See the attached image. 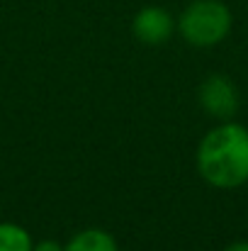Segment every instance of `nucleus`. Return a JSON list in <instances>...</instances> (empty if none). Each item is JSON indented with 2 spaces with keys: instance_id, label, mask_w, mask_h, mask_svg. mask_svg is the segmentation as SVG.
I'll return each mask as SVG.
<instances>
[{
  "instance_id": "f257e3e1",
  "label": "nucleus",
  "mask_w": 248,
  "mask_h": 251,
  "mask_svg": "<svg viewBox=\"0 0 248 251\" xmlns=\"http://www.w3.org/2000/svg\"><path fill=\"white\" fill-rule=\"evenodd\" d=\"M197 171L222 190L239 188L248 180V129L239 122H222L209 129L197 147Z\"/></svg>"
},
{
  "instance_id": "f03ea898",
  "label": "nucleus",
  "mask_w": 248,
  "mask_h": 251,
  "mask_svg": "<svg viewBox=\"0 0 248 251\" xmlns=\"http://www.w3.org/2000/svg\"><path fill=\"white\" fill-rule=\"evenodd\" d=\"M234 17L222 0H192L178 20V32L192 47H214L231 32Z\"/></svg>"
},
{
  "instance_id": "7ed1b4c3",
  "label": "nucleus",
  "mask_w": 248,
  "mask_h": 251,
  "mask_svg": "<svg viewBox=\"0 0 248 251\" xmlns=\"http://www.w3.org/2000/svg\"><path fill=\"white\" fill-rule=\"evenodd\" d=\"M200 105L204 107L207 115L217 117V120H231L239 110V88L234 85L231 78L222 76V74H214V76H207L202 85H200Z\"/></svg>"
},
{
  "instance_id": "20e7f679",
  "label": "nucleus",
  "mask_w": 248,
  "mask_h": 251,
  "mask_svg": "<svg viewBox=\"0 0 248 251\" xmlns=\"http://www.w3.org/2000/svg\"><path fill=\"white\" fill-rule=\"evenodd\" d=\"M132 32L139 42L144 44H163L173 37L175 32V20L173 15L161 7V5H146L141 7L136 15H134V22H132Z\"/></svg>"
},
{
  "instance_id": "39448f33",
  "label": "nucleus",
  "mask_w": 248,
  "mask_h": 251,
  "mask_svg": "<svg viewBox=\"0 0 248 251\" xmlns=\"http://www.w3.org/2000/svg\"><path fill=\"white\" fill-rule=\"evenodd\" d=\"M64 251H119V247L110 232L100 227H88V229H81L78 234H73L64 244Z\"/></svg>"
},
{
  "instance_id": "423d86ee",
  "label": "nucleus",
  "mask_w": 248,
  "mask_h": 251,
  "mask_svg": "<svg viewBox=\"0 0 248 251\" xmlns=\"http://www.w3.org/2000/svg\"><path fill=\"white\" fill-rule=\"evenodd\" d=\"M32 234L17 222H0V251H32Z\"/></svg>"
},
{
  "instance_id": "0eeeda50",
  "label": "nucleus",
  "mask_w": 248,
  "mask_h": 251,
  "mask_svg": "<svg viewBox=\"0 0 248 251\" xmlns=\"http://www.w3.org/2000/svg\"><path fill=\"white\" fill-rule=\"evenodd\" d=\"M32 251H64V244H59L56 239H42L32 247Z\"/></svg>"
},
{
  "instance_id": "6e6552de",
  "label": "nucleus",
  "mask_w": 248,
  "mask_h": 251,
  "mask_svg": "<svg viewBox=\"0 0 248 251\" xmlns=\"http://www.w3.org/2000/svg\"><path fill=\"white\" fill-rule=\"evenodd\" d=\"M224 251H248V242H234V244H229Z\"/></svg>"
}]
</instances>
